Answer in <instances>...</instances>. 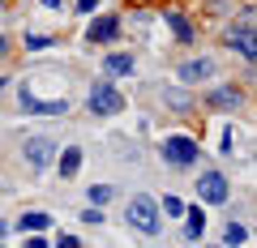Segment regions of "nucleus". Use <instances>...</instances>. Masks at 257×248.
<instances>
[{
	"mask_svg": "<svg viewBox=\"0 0 257 248\" xmlns=\"http://www.w3.org/2000/svg\"><path fill=\"white\" fill-rule=\"evenodd\" d=\"M124 222L138 231V235H150V239H155L159 231H163V214H159V201H155V197H146V193L128 197V201H124Z\"/></svg>",
	"mask_w": 257,
	"mask_h": 248,
	"instance_id": "nucleus-1",
	"label": "nucleus"
},
{
	"mask_svg": "<svg viewBox=\"0 0 257 248\" xmlns=\"http://www.w3.org/2000/svg\"><path fill=\"white\" fill-rule=\"evenodd\" d=\"M223 47H227V52H236L240 60H244V65H257V30H253V5H244L240 22L223 30Z\"/></svg>",
	"mask_w": 257,
	"mask_h": 248,
	"instance_id": "nucleus-2",
	"label": "nucleus"
},
{
	"mask_svg": "<svg viewBox=\"0 0 257 248\" xmlns=\"http://www.w3.org/2000/svg\"><path fill=\"white\" fill-rule=\"evenodd\" d=\"M86 111H90V116H120V111H124V94L116 90V82H111V77H99V82H90V94H86Z\"/></svg>",
	"mask_w": 257,
	"mask_h": 248,
	"instance_id": "nucleus-3",
	"label": "nucleus"
},
{
	"mask_svg": "<svg viewBox=\"0 0 257 248\" xmlns=\"http://www.w3.org/2000/svg\"><path fill=\"white\" fill-rule=\"evenodd\" d=\"M197 158H202V146H197V137H189V133H172V137L163 141V163L167 167H197Z\"/></svg>",
	"mask_w": 257,
	"mask_h": 248,
	"instance_id": "nucleus-4",
	"label": "nucleus"
},
{
	"mask_svg": "<svg viewBox=\"0 0 257 248\" xmlns=\"http://www.w3.org/2000/svg\"><path fill=\"white\" fill-rule=\"evenodd\" d=\"M197 201H206V205L231 201V184H227V175H223L219 167H206V171L197 175Z\"/></svg>",
	"mask_w": 257,
	"mask_h": 248,
	"instance_id": "nucleus-5",
	"label": "nucleus"
},
{
	"mask_svg": "<svg viewBox=\"0 0 257 248\" xmlns=\"http://www.w3.org/2000/svg\"><path fill=\"white\" fill-rule=\"evenodd\" d=\"M22 158H26V167L35 175H43L47 167L56 163V141L52 137H43V133H39V137H26V146H22Z\"/></svg>",
	"mask_w": 257,
	"mask_h": 248,
	"instance_id": "nucleus-6",
	"label": "nucleus"
},
{
	"mask_svg": "<svg viewBox=\"0 0 257 248\" xmlns=\"http://www.w3.org/2000/svg\"><path fill=\"white\" fill-rule=\"evenodd\" d=\"M18 107L26 116H64L69 111V99H35L30 86H18Z\"/></svg>",
	"mask_w": 257,
	"mask_h": 248,
	"instance_id": "nucleus-7",
	"label": "nucleus"
},
{
	"mask_svg": "<svg viewBox=\"0 0 257 248\" xmlns=\"http://www.w3.org/2000/svg\"><path fill=\"white\" fill-rule=\"evenodd\" d=\"M120 26H124V22H120L116 13L90 18V26H86V39H90V43H99V47H107V43H116V39H120Z\"/></svg>",
	"mask_w": 257,
	"mask_h": 248,
	"instance_id": "nucleus-8",
	"label": "nucleus"
},
{
	"mask_svg": "<svg viewBox=\"0 0 257 248\" xmlns=\"http://www.w3.org/2000/svg\"><path fill=\"white\" fill-rule=\"evenodd\" d=\"M214 69H219V65H214L210 56H193V60H184V65H180V82L184 86H202V82H210V77H214Z\"/></svg>",
	"mask_w": 257,
	"mask_h": 248,
	"instance_id": "nucleus-9",
	"label": "nucleus"
},
{
	"mask_svg": "<svg viewBox=\"0 0 257 248\" xmlns=\"http://www.w3.org/2000/svg\"><path fill=\"white\" fill-rule=\"evenodd\" d=\"M240 103H244V90H240V86H214V90L206 94V107L210 111H236Z\"/></svg>",
	"mask_w": 257,
	"mask_h": 248,
	"instance_id": "nucleus-10",
	"label": "nucleus"
},
{
	"mask_svg": "<svg viewBox=\"0 0 257 248\" xmlns=\"http://www.w3.org/2000/svg\"><path fill=\"white\" fill-rule=\"evenodd\" d=\"M133 73H138V60L128 52H111L107 60H103V77H111V82H116V77H133Z\"/></svg>",
	"mask_w": 257,
	"mask_h": 248,
	"instance_id": "nucleus-11",
	"label": "nucleus"
},
{
	"mask_svg": "<svg viewBox=\"0 0 257 248\" xmlns=\"http://www.w3.org/2000/svg\"><path fill=\"white\" fill-rule=\"evenodd\" d=\"M163 22L172 26V35L180 39V43H193V39H197V30H193V22L184 18L180 9H163Z\"/></svg>",
	"mask_w": 257,
	"mask_h": 248,
	"instance_id": "nucleus-12",
	"label": "nucleus"
},
{
	"mask_svg": "<svg viewBox=\"0 0 257 248\" xmlns=\"http://www.w3.org/2000/svg\"><path fill=\"white\" fill-rule=\"evenodd\" d=\"M202 235H206V210H202V205H193V210H184V239L197 244Z\"/></svg>",
	"mask_w": 257,
	"mask_h": 248,
	"instance_id": "nucleus-13",
	"label": "nucleus"
},
{
	"mask_svg": "<svg viewBox=\"0 0 257 248\" xmlns=\"http://www.w3.org/2000/svg\"><path fill=\"white\" fill-rule=\"evenodd\" d=\"M60 154V180H73L77 171H82V146H64L56 150Z\"/></svg>",
	"mask_w": 257,
	"mask_h": 248,
	"instance_id": "nucleus-14",
	"label": "nucleus"
},
{
	"mask_svg": "<svg viewBox=\"0 0 257 248\" xmlns=\"http://www.w3.org/2000/svg\"><path fill=\"white\" fill-rule=\"evenodd\" d=\"M163 103H167V107L176 111V116H189V111L197 107V103L189 99V90H163Z\"/></svg>",
	"mask_w": 257,
	"mask_h": 248,
	"instance_id": "nucleus-15",
	"label": "nucleus"
},
{
	"mask_svg": "<svg viewBox=\"0 0 257 248\" xmlns=\"http://www.w3.org/2000/svg\"><path fill=\"white\" fill-rule=\"evenodd\" d=\"M18 227H22V231H47V227H52V218H47L43 210H26V214L18 218Z\"/></svg>",
	"mask_w": 257,
	"mask_h": 248,
	"instance_id": "nucleus-16",
	"label": "nucleus"
},
{
	"mask_svg": "<svg viewBox=\"0 0 257 248\" xmlns=\"http://www.w3.org/2000/svg\"><path fill=\"white\" fill-rule=\"evenodd\" d=\"M223 244H227V248H231V244H236V248L248 244V227H244V222H227V231H223Z\"/></svg>",
	"mask_w": 257,
	"mask_h": 248,
	"instance_id": "nucleus-17",
	"label": "nucleus"
},
{
	"mask_svg": "<svg viewBox=\"0 0 257 248\" xmlns=\"http://www.w3.org/2000/svg\"><path fill=\"white\" fill-rule=\"evenodd\" d=\"M86 197H90L94 205H103V201H111V197H116V188H111V184H90V193H86Z\"/></svg>",
	"mask_w": 257,
	"mask_h": 248,
	"instance_id": "nucleus-18",
	"label": "nucleus"
},
{
	"mask_svg": "<svg viewBox=\"0 0 257 248\" xmlns=\"http://www.w3.org/2000/svg\"><path fill=\"white\" fill-rule=\"evenodd\" d=\"M163 214H172V218H184V201L167 193V197H163Z\"/></svg>",
	"mask_w": 257,
	"mask_h": 248,
	"instance_id": "nucleus-19",
	"label": "nucleus"
},
{
	"mask_svg": "<svg viewBox=\"0 0 257 248\" xmlns=\"http://www.w3.org/2000/svg\"><path fill=\"white\" fill-rule=\"evenodd\" d=\"M82 222H86V227H99V222H103V205H86V210H82Z\"/></svg>",
	"mask_w": 257,
	"mask_h": 248,
	"instance_id": "nucleus-20",
	"label": "nucleus"
},
{
	"mask_svg": "<svg viewBox=\"0 0 257 248\" xmlns=\"http://www.w3.org/2000/svg\"><path fill=\"white\" fill-rule=\"evenodd\" d=\"M22 43H26L30 52H39V47H52L56 39H47V35H26V39H22Z\"/></svg>",
	"mask_w": 257,
	"mask_h": 248,
	"instance_id": "nucleus-21",
	"label": "nucleus"
},
{
	"mask_svg": "<svg viewBox=\"0 0 257 248\" xmlns=\"http://www.w3.org/2000/svg\"><path fill=\"white\" fill-rule=\"evenodd\" d=\"M9 52H13V39H9V35H0V65L9 60Z\"/></svg>",
	"mask_w": 257,
	"mask_h": 248,
	"instance_id": "nucleus-22",
	"label": "nucleus"
},
{
	"mask_svg": "<svg viewBox=\"0 0 257 248\" xmlns=\"http://www.w3.org/2000/svg\"><path fill=\"white\" fill-rule=\"evenodd\" d=\"M56 244H60V248H77L82 239H77V235H64V231H60V235H56Z\"/></svg>",
	"mask_w": 257,
	"mask_h": 248,
	"instance_id": "nucleus-23",
	"label": "nucleus"
},
{
	"mask_svg": "<svg viewBox=\"0 0 257 248\" xmlns=\"http://www.w3.org/2000/svg\"><path fill=\"white\" fill-rule=\"evenodd\" d=\"M39 5H43L47 13H56V9H64V0H39Z\"/></svg>",
	"mask_w": 257,
	"mask_h": 248,
	"instance_id": "nucleus-24",
	"label": "nucleus"
},
{
	"mask_svg": "<svg viewBox=\"0 0 257 248\" xmlns=\"http://www.w3.org/2000/svg\"><path fill=\"white\" fill-rule=\"evenodd\" d=\"M94 5L99 0H77V13H94Z\"/></svg>",
	"mask_w": 257,
	"mask_h": 248,
	"instance_id": "nucleus-25",
	"label": "nucleus"
},
{
	"mask_svg": "<svg viewBox=\"0 0 257 248\" xmlns=\"http://www.w3.org/2000/svg\"><path fill=\"white\" fill-rule=\"evenodd\" d=\"M5 235H9V227H5V222H0V239H5Z\"/></svg>",
	"mask_w": 257,
	"mask_h": 248,
	"instance_id": "nucleus-26",
	"label": "nucleus"
},
{
	"mask_svg": "<svg viewBox=\"0 0 257 248\" xmlns=\"http://www.w3.org/2000/svg\"><path fill=\"white\" fill-rule=\"evenodd\" d=\"M0 13H5V0H0Z\"/></svg>",
	"mask_w": 257,
	"mask_h": 248,
	"instance_id": "nucleus-27",
	"label": "nucleus"
}]
</instances>
